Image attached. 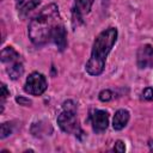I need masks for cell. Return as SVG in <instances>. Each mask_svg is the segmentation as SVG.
Listing matches in <instances>:
<instances>
[{
    "label": "cell",
    "mask_w": 153,
    "mask_h": 153,
    "mask_svg": "<svg viewBox=\"0 0 153 153\" xmlns=\"http://www.w3.org/2000/svg\"><path fill=\"white\" fill-rule=\"evenodd\" d=\"M98 97L102 102H109L112 99V92L110 90H103V91H100Z\"/></svg>",
    "instance_id": "14"
},
{
    "label": "cell",
    "mask_w": 153,
    "mask_h": 153,
    "mask_svg": "<svg viewBox=\"0 0 153 153\" xmlns=\"http://www.w3.org/2000/svg\"><path fill=\"white\" fill-rule=\"evenodd\" d=\"M148 146H149V149L153 152V140H151V141L148 142Z\"/></svg>",
    "instance_id": "19"
},
{
    "label": "cell",
    "mask_w": 153,
    "mask_h": 153,
    "mask_svg": "<svg viewBox=\"0 0 153 153\" xmlns=\"http://www.w3.org/2000/svg\"><path fill=\"white\" fill-rule=\"evenodd\" d=\"M114 151H115V152H118V153H122V152H124V151H126V146H124V143H123L121 140L116 141V143H115V147H114Z\"/></svg>",
    "instance_id": "16"
},
{
    "label": "cell",
    "mask_w": 153,
    "mask_h": 153,
    "mask_svg": "<svg viewBox=\"0 0 153 153\" xmlns=\"http://www.w3.org/2000/svg\"><path fill=\"white\" fill-rule=\"evenodd\" d=\"M51 41L57 45L60 51H62L67 47V32H66L63 24H61L60 26H57L55 29L53 37H51Z\"/></svg>",
    "instance_id": "7"
},
{
    "label": "cell",
    "mask_w": 153,
    "mask_h": 153,
    "mask_svg": "<svg viewBox=\"0 0 153 153\" xmlns=\"http://www.w3.org/2000/svg\"><path fill=\"white\" fill-rule=\"evenodd\" d=\"M142 98L145 100H152L153 99V87H146L142 91Z\"/></svg>",
    "instance_id": "15"
},
{
    "label": "cell",
    "mask_w": 153,
    "mask_h": 153,
    "mask_svg": "<svg viewBox=\"0 0 153 153\" xmlns=\"http://www.w3.org/2000/svg\"><path fill=\"white\" fill-rule=\"evenodd\" d=\"M117 39V29L109 27L102 31L94 39L91 57L86 62L85 69L90 75H99L103 73L105 61Z\"/></svg>",
    "instance_id": "2"
},
{
    "label": "cell",
    "mask_w": 153,
    "mask_h": 153,
    "mask_svg": "<svg viewBox=\"0 0 153 153\" xmlns=\"http://www.w3.org/2000/svg\"><path fill=\"white\" fill-rule=\"evenodd\" d=\"M62 24L59 7L55 4L45 6L29 24V38L39 47L51 41L53 33L57 26Z\"/></svg>",
    "instance_id": "1"
},
{
    "label": "cell",
    "mask_w": 153,
    "mask_h": 153,
    "mask_svg": "<svg viewBox=\"0 0 153 153\" xmlns=\"http://www.w3.org/2000/svg\"><path fill=\"white\" fill-rule=\"evenodd\" d=\"M16 100H17L20 105H25V106H29V105L31 104V100L27 99V98H24V97H17Z\"/></svg>",
    "instance_id": "18"
},
{
    "label": "cell",
    "mask_w": 153,
    "mask_h": 153,
    "mask_svg": "<svg viewBox=\"0 0 153 153\" xmlns=\"http://www.w3.org/2000/svg\"><path fill=\"white\" fill-rule=\"evenodd\" d=\"M6 72H7V74L10 75V78H11L12 80L19 79V78L23 75V73H24L23 62H22V61H18V62H14V63H12V65H7Z\"/></svg>",
    "instance_id": "10"
},
{
    "label": "cell",
    "mask_w": 153,
    "mask_h": 153,
    "mask_svg": "<svg viewBox=\"0 0 153 153\" xmlns=\"http://www.w3.org/2000/svg\"><path fill=\"white\" fill-rule=\"evenodd\" d=\"M0 133H1V135H0L1 139H5V137H7L8 135H11V133H12V126H11V123H8V122L2 123V124H1V130H0Z\"/></svg>",
    "instance_id": "13"
},
{
    "label": "cell",
    "mask_w": 153,
    "mask_h": 153,
    "mask_svg": "<svg viewBox=\"0 0 153 153\" xmlns=\"http://www.w3.org/2000/svg\"><path fill=\"white\" fill-rule=\"evenodd\" d=\"M128 121H129V112L124 109H120L115 112L112 120V127L115 130H121L127 126Z\"/></svg>",
    "instance_id": "8"
},
{
    "label": "cell",
    "mask_w": 153,
    "mask_h": 153,
    "mask_svg": "<svg viewBox=\"0 0 153 153\" xmlns=\"http://www.w3.org/2000/svg\"><path fill=\"white\" fill-rule=\"evenodd\" d=\"M91 124L96 133H103L109 124V114L104 110H94L91 115Z\"/></svg>",
    "instance_id": "6"
},
{
    "label": "cell",
    "mask_w": 153,
    "mask_h": 153,
    "mask_svg": "<svg viewBox=\"0 0 153 153\" xmlns=\"http://www.w3.org/2000/svg\"><path fill=\"white\" fill-rule=\"evenodd\" d=\"M1 61L2 63L12 65L14 62L22 61V59H20V55L12 47H6L1 50Z\"/></svg>",
    "instance_id": "9"
},
{
    "label": "cell",
    "mask_w": 153,
    "mask_h": 153,
    "mask_svg": "<svg viewBox=\"0 0 153 153\" xmlns=\"http://www.w3.org/2000/svg\"><path fill=\"white\" fill-rule=\"evenodd\" d=\"M47 79L43 74L38 72H32L27 78L24 86V90L26 93L31 96H41L47 90Z\"/></svg>",
    "instance_id": "4"
},
{
    "label": "cell",
    "mask_w": 153,
    "mask_h": 153,
    "mask_svg": "<svg viewBox=\"0 0 153 153\" xmlns=\"http://www.w3.org/2000/svg\"><path fill=\"white\" fill-rule=\"evenodd\" d=\"M41 0H29V1H25L19 8V12L22 14H27L30 11H32L33 8H36L38 5H39Z\"/></svg>",
    "instance_id": "12"
},
{
    "label": "cell",
    "mask_w": 153,
    "mask_h": 153,
    "mask_svg": "<svg viewBox=\"0 0 153 153\" xmlns=\"http://www.w3.org/2000/svg\"><path fill=\"white\" fill-rule=\"evenodd\" d=\"M57 124L67 134H73L79 139L85 136L76 117V106L72 100H67L62 104V111L57 116Z\"/></svg>",
    "instance_id": "3"
},
{
    "label": "cell",
    "mask_w": 153,
    "mask_h": 153,
    "mask_svg": "<svg viewBox=\"0 0 153 153\" xmlns=\"http://www.w3.org/2000/svg\"><path fill=\"white\" fill-rule=\"evenodd\" d=\"M136 61L139 68H148L153 63V47L149 44L141 45L136 54Z\"/></svg>",
    "instance_id": "5"
},
{
    "label": "cell",
    "mask_w": 153,
    "mask_h": 153,
    "mask_svg": "<svg viewBox=\"0 0 153 153\" xmlns=\"http://www.w3.org/2000/svg\"><path fill=\"white\" fill-rule=\"evenodd\" d=\"M93 1L94 0H75V6L73 7V11L74 13L79 14V16H84L86 13L90 12L92 5H93Z\"/></svg>",
    "instance_id": "11"
},
{
    "label": "cell",
    "mask_w": 153,
    "mask_h": 153,
    "mask_svg": "<svg viewBox=\"0 0 153 153\" xmlns=\"http://www.w3.org/2000/svg\"><path fill=\"white\" fill-rule=\"evenodd\" d=\"M1 90H2V93H1V99H2V106H4V102H5V99L10 96V92L7 91V87H6V85L5 84H2L1 85Z\"/></svg>",
    "instance_id": "17"
}]
</instances>
